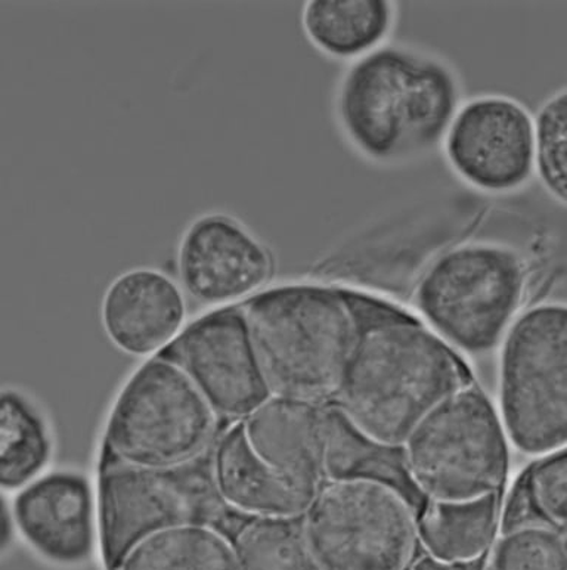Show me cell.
I'll return each mask as SVG.
<instances>
[{
    "mask_svg": "<svg viewBox=\"0 0 567 570\" xmlns=\"http://www.w3.org/2000/svg\"><path fill=\"white\" fill-rule=\"evenodd\" d=\"M362 330L331 404L378 441L402 445L452 393L471 384L460 354L421 321L361 293Z\"/></svg>",
    "mask_w": 567,
    "mask_h": 570,
    "instance_id": "1",
    "label": "cell"
},
{
    "mask_svg": "<svg viewBox=\"0 0 567 570\" xmlns=\"http://www.w3.org/2000/svg\"><path fill=\"white\" fill-rule=\"evenodd\" d=\"M462 102L460 72L447 58L388 42L344 70L334 119L358 156L394 167L441 148Z\"/></svg>",
    "mask_w": 567,
    "mask_h": 570,
    "instance_id": "2",
    "label": "cell"
},
{
    "mask_svg": "<svg viewBox=\"0 0 567 570\" xmlns=\"http://www.w3.org/2000/svg\"><path fill=\"white\" fill-rule=\"evenodd\" d=\"M360 296L344 285L297 282L238 303L272 395L333 401L361 334Z\"/></svg>",
    "mask_w": 567,
    "mask_h": 570,
    "instance_id": "3",
    "label": "cell"
},
{
    "mask_svg": "<svg viewBox=\"0 0 567 570\" xmlns=\"http://www.w3.org/2000/svg\"><path fill=\"white\" fill-rule=\"evenodd\" d=\"M99 550L116 570L135 546L184 527L217 529L233 540L247 522L217 491L212 450L187 463L135 465L101 455L97 482Z\"/></svg>",
    "mask_w": 567,
    "mask_h": 570,
    "instance_id": "4",
    "label": "cell"
},
{
    "mask_svg": "<svg viewBox=\"0 0 567 570\" xmlns=\"http://www.w3.org/2000/svg\"><path fill=\"white\" fill-rule=\"evenodd\" d=\"M528 285V262L516 248L467 242L426 268L412 303L420 320L457 354L483 356L501 346Z\"/></svg>",
    "mask_w": 567,
    "mask_h": 570,
    "instance_id": "5",
    "label": "cell"
},
{
    "mask_svg": "<svg viewBox=\"0 0 567 570\" xmlns=\"http://www.w3.org/2000/svg\"><path fill=\"white\" fill-rule=\"evenodd\" d=\"M402 446L428 501L482 499L506 485L511 443L500 413L473 383L430 411Z\"/></svg>",
    "mask_w": 567,
    "mask_h": 570,
    "instance_id": "6",
    "label": "cell"
},
{
    "mask_svg": "<svg viewBox=\"0 0 567 570\" xmlns=\"http://www.w3.org/2000/svg\"><path fill=\"white\" fill-rule=\"evenodd\" d=\"M219 419L178 366L149 357L113 402L101 455L148 468L187 463L212 450Z\"/></svg>",
    "mask_w": 567,
    "mask_h": 570,
    "instance_id": "7",
    "label": "cell"
},
{
    "mask_svg": "<svg viewBox=\"0 0 567 570\" xmlns=\"http://www.w3.org/2000/svg\"><path fill=\"white\" fill-rule=\"evenodd\" d=\"M498 413L521 454L567 446V303L521 311L500 346Z\"/></svg>",
    "mask_w": 567,
    "mask_h": 570,
    "instance_id": "8",
    "label": "cell"
},
{
    "mask_svg": "<svg viewBox=\"0 0 567 570\" xmlns=\"http://www.w3.org/2000/svg\"><path fill=\"white\" fill-rule=\"evenodd\" d=\"M302 523L325 570H407L419 542L416 510L379 483L325 482Z\"/></svg>",
    "mask_w": 567,
    "mask_h": 570,
    "instance_id": "9",
    "label": "cell"
},
{
    "mask_svg": "<svg viewBox=\"0 0 567 570\" xmlns=\"http://www.w3.org/2000/svg\"><path fill=\"white\" fill-rule=\"evenodd\" d=\"M441 149L467 187L487 196L515 194L537 175L535 116L507 95H478L458 108Z\"/></svg>",
    "mask_w": 567,
    "mask_h": 570,
    "instance_id": "10",
    "label": "cell"
},
{
    "mask_svg": "<svg viewBox=\"0 0 567 570\" xmlns=\"http://www.w3.org/2000/svg\"><path fill=\"white\" fill-rule=\"evenodd\" d=\"M178 366L221 419L243 422L272 396L242 307L190 320L160 355Z\"/></svg>",
    "mask_w": 567,
    "mask_h": 570,
    "instance_id": "11",
    "label": "cell"
},
{
    "mask_svg": "<svg viewBox=\"0 0 567 570\" xmlns=\"http://www.w3.org/2000/svg\"><path fill=\"white\" fill-rule=\"evenodd\" d=\"M175 271L190 301L216 309L238 305L270 287L276 256L239 217L207 212L180 234Z\"/></svg>",
    "mask_w": 567,
    "mask_h": 570,
    "instance_id": "12",
    "label": "cell"
},
{
    "mask_svg": "<svg viewBox=\"0 0 567 570\" xmlns=\"http://www.w3.org/2000/svg\"><path fill=\"white\" fill-rule=\"evenodd\" d=\"M2 499L18 538L43 562L75 569L94 559L99 547L98 491L81 470L51 469Z\"/></svg>",
    "mask_w": 567,
    "mask_h": 570,
    "instance_id": "13",
    "label": "cell"
},
{
    "mask_svg": "<svg viewBox=\"0 0 567 570\" xmlns=\"http://www.w3.org/2000/svg\"><path fill=\"white\" fill-rule=\"evenodd\" d=\"M188 296L178 279L151 266L117 275L104 292L101 325L111 345L126 355H160L183 333Z\"/></svg>",
    "mask_w": 567,
    "mask_h": 570,
    "instance_id": "14",
    "label": "cell"
},
{
    "mask_svg": "<svg viewBox=\"0 0 567 570\" xmlns=\"http://www.w3.org/2000/svg\"><path fill=\"white\" fill-rule=\"evenodd\" d=\"M256 454L272 469L316 494L325 483L324 404L272 395L243 420Z\"/></svg>",
    "mask_w": 567,
    "mask_h": 570,
    "instance_id": "15",
    "label": "cell"
},
{
    "mask_svg": "<svg viewBox=\"0 0 567 570\" xmlns=\"http://www.w3.org/2000/svg\"><path fill=\"white\" fill-rule=\"evenodd\" d=\"M212 465L222 499L248 519L302 518L315 497L256 454L242 422L231 423L217 434Z\"/></svg>",
    "mask_w": 567,
    "mask_h": 570,
    "instance_id": "16",
    "label": "cell"
},
{
    "mask_svg": "<svg viewBox=\"0 0 567 570\" xmlns=\"http://www.w3.org/2000/svg\"><path fill=\"white\" fill-rule=\"evenodd\" d=\"M324 413L325 482L379 483L401 494L419 515L428 500L412 481L403 446L362 432L331 402L324 404Z\"/></svg>",
    "mask_w": 567,
    "mask_h": 570,
    "instance_id": "17",
    "label": "cell"
},
{
    "mask_svg": "<svg viewBox=\"0 0 567 570\" xmlns=\"http://www.w3.org/2000/svg\"><path fill=\"white\" fill-rule=\"evenodd\" d=\"M397 21L398 4L385 0H314L302 11L312 47L349 65L388 43Z\"/></svg>",
    "mask_w": 567,
    "mask_h": 570,
    "instance_id": "18",
    "label": "cell"
},
{
    "mask_svg": "<svg viewBox=\"0 0 567 570\" xmlns=\"http://www.w3.org/2000/svg\"><path fill=\"white\" fill-rule=\"evenodd\" d=\"M56 432L47 411L29 392L3 387L0 409V487L13 494L52 469Z\"/></svg>",
    "mask_w": 567,
    "mask_h": 570,
    "instance_id": "19",
    "label": "cell"
},
{
    "mask_svg": "<svg viewBox=\"0 0 567 570\" xmlns=\"http://www.w3.org/2000/svg\"><path fill=\"white\" fill-rule=\"evenodd\" d=\"M500 494L467 501H428L417 515L426 556L449 563L480 562L496 540Z\"/></svg>",
    "mask_w": 567,
    "mask_h": 570,
    "instance_id": "20",
    "label": "cell"
},
{
    "mask_svg": "<svg viewBox=\"0 0 567 570\" xmlns=\"http://www.w3.org/2000/svg\"><path fill=\"white\" fill-rule=\"evenodd\" d=\"M116 570H237V559L225 533L184 527L140 541Z\"/></svg>",
    "mask_w": 567,
    "mask_h": 570,
    "instance_id": "21",
    "label": "cell"
},
{
    "mask_svg": "<svg viewBox=\"0 0 567 570\" xmlns=\"http://www.w3.org/2000/svg\"><path fill=\"white\" fill-rule=\"evenodd\" d=\"M237 570H325L302 518L248 519L233 540Z\"/></svg>",
    "mask_w": 567,
    "mask_h": 570,
    "instance_id": "22",
    "label": "cell"
},
{
    "mask_svg": "<svg viewBox=\"0 0 567 570\" xmlns=\"http://www.w3.org/2000/svg\"><path fill=\"white\" fill-rule=\"evenodd\" d=\"M485 570H567V538L544 524H519L498 540Z\"/></svg>",
    "mask_w": 567,
    "mask_h": 570,
    "instance_id": "23",
    "label": "cell"
},
{
    "mask_svg": "<svg viewBox=\"0 0 567 570\" xmlns=\"http://www.w3.org/2000/svg\"><path fill=\"white\" fill-rule=\"evenodd\" d=\"M535 128L539 183L556 202L567 206V88L539 107Z\"/></svg>",
    "mask_w": 567,
    "mask_h": 570,
    "instance_id": "24",
    "label": "cell"
},
{
    "mask_svg": "<svg viewBox=\"0 0 567 570\" xmlns=\"http://www.w3.org/2000/svg\"><path fill=\"white\" fill-rule=\"evenodd\" d=\"M528 495L551 528L567 531V446L539 456L529 472Z\"/></svg>",
    "mask_w": 567,
    "mask_h": 570,
    "instance_id": "25",
    "label": "cell"
},
{
    "mask_svg": "<svg viewBox=\"0 0 567 570\" xmlns=\"http://www.w3.org/2000/svg\"><path fill=\"white\" fill-rule=\"evenodd\" d=\"M480 562L473 563H449L441 562V560H437L430 558V556H426V558L420 559L419 562L414 564L412 570H480Z\"/></svg>",
    "mask_w": 567,
    "mask_h": 570,
    "instance_id": "26",
    "label": "cell"
},
{
    "mask_svg": "<svg viewBox=\"0 0 567 570\" xmlns=\"http://www.w3.org/2000/svg\"><path fill=\"white\" fill-rule=\"evenodd\" d=\"M2 544H0V549H2V554H7V551L9 550V547H12L13 541H16L17 535V529L16 524H13L11 511L8 509L7 501L2 499Z\"/></svg>",
    "mask_w": 567,
    "mask_h": 570,
    "instance_id": "27",
    "label": "cell"
}]
</instances>
